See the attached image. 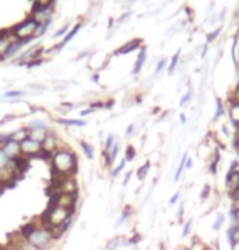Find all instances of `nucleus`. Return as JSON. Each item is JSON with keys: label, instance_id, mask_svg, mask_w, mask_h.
Returning <instances> with one entry per match:
<instances>
[{"label": "nucleus", "instance_id": "6e6552de", "mask_svg": "<svg viewBox=\"0 0 239 250\" xmlns=\"http://www.w3.org/2000/svg\"><path fill=\"white\" fill-rule=\"evenodd\" d=\"M51 18H52V7L41 8V7H36V5H34L33 13H31V20H34L39 26L49 24V23H51Z\"/></svg>", "mask_w": 239, "mask_h": 250}, {"label": "nucleus", "instance_id": "bb28decb", "mask_svg": "<svg viewBox=\"0 0 239 250\" xmlns=\"http://www.w3.org/2000/svg\"><path fill=\"white\" fill-rule=\"evenodd\" d=\"M150 167H152V164H150V161H147V163H143L140 167L137 169V172H135V176L140 179V181H143V179L147 177V174H148V171H150Z\"/></svg>", "mask_w": 239, "mask_h": 250}, {"label": "nucleus", "instance_id": "2f4dec72", "mask_svg": "<svg viewBox=\"0 0 239 250\" xmlns=\"http://www.w3.org/2000/svg\"><path fill=\"white\" fill-rule=\"evenodd\" d=\"M179 57H181V52H176L174 54V57L171 59V62H169V65H168V73L169 75H173L174 72H176V67L179 63Z\"/></svg>", "mask_w": 239, "mask_h": 250}, {"label": "nucleus", "instance_id": "680f3d73", "mask_svg": "<svg viewBox=\"0 0 239 250\" xmlns=\"http://www.w3.org/2000/svg\"><path fill=\"white\" fill-rule=\"evenodd\" d=\"M230 250H233V249H230Z\"/></svg>", "mask_w": 239, "mask_h": 250}, {"label": "nucleus", "instance_id": "864d4df0", "mask_svg": "<svg viewBox=\"0 0 239 250\" xmlns=\"http://www.w3.org/2000/svg\"><path fill=\"white\" fill-rule=\"evenodd\" d=\"M230 247H231L233 250H239V239H236V241H235V242H233V244H231V246H230Z\"/></svg>", "mask_w": 239, "mask_h": 250}, {"label": "nucleus", "instance_id": "a211bd4d", "mask_svg": "<svg viewBox=\"0 0 239 250\" xmlns=\"http://www.w3.org/2000/svg\"><path fill=\"white\" fill-rule=\"evenodd\" d=\"M132 214H133V208L130 207V205H127V207L121 211V214H119V218L116 219V224H114V228H119V226H122L124 223H127L129 219L132 218Z\"/></svg>", "mask_w": 239, "mask_h": 250}, {"label": "nucleus", "instance_id": "0eeeda50", "mask_svg": "<svg viewBox=\"0 0 239 250\" xmlns=\"http://www.w3.org/2000/svg\"><path fill=\"white\" fill-rule=\"evenodd\" d=\"M57 193H68V195H78V184L75 177H61L56 182Z\"/></svg>", "mask_w": 239, "mask_h": 250}, {"label": "nucleus", "instance_id": "f3484780", "mask_svg": "<svg viewBox=\"0 0 239 250\" xmlns=\"http://www.w3.org/2000/svg\"><path fill=\"white\" fill-rule=\"evenodd\" d=\"M57 124L64 125V127H87V121L83 119H67V117H59L56 119Z\"/></svg>", "mask_w": 239, "mask_h": 250}, {"label": "nucleus", "instance_id": "13d9d810", "mask_svg": "<svg viewBox=\"0 0 239 250\" xmlns=\"http://www.w3.org/2000/svg\"><path fill=\"white\" fill-rule=\"evenodd\" d=\"M0 187H3V186H2V182H0ZM3 188H5V187H3Z\"/></svg>", "mask_w": 239, "mask_h": 250}, {"label": "nucleus", "instance_id": "4be33fe9", "mask_svg": "<svg viewBox=\"0 0 239 250\" xmlns=\"http://www.w3.org/2000/svg\"><path fill=\"white\" fill-rule=\"evenodd\" d=\"M187 158H189V153L186 151L181 156V161H179V166H177V169H176V174H174V179L173 181L174 182H179V179H181V176H182V172L186 171V161H187Z\"/></svg>", "mask_w": 239, "mask_h": 250}, {"label": "nucleus", "instance_id": "423d86ee", "mask_svg": "<svg viewBox=\"0 0 239 250\" xmlns=\"http://www.w3.org/2000/svg\"><path fill=\"white\" fill-rule=\"evenodd\" d=\"M28 128V137L31 140H36V142L43 143V140L46 138V135L51 132V128L47 127L43 121H33L26 125Z\"/></svg>", "mask_w": 239, "mask_h": 250}, {"label": "nucleus", "instance_id": "052dcab7", "mask_svg": "<svg viewBox=\"0 0 239 250\" xmlns=\"http://www.w3.org/2000/svg\"><path fill=\"white\" fill-rule=\"evenodd\" d=\"M133 250H138V249H133Z\"/></svg>", "mask_w": 239, "mask_h": 250}, {"label": "nucleus", "instance_id": "dca6fc26", "mask_svg": "<svg viewBox=\"0 0 239 250\" xmlns=\"http://www.w3.org/2000/svg\"><path fill=\"white\" fill-rule=\"evenodd\" d=\"M220 161H221L220 149H218V148H213L212 159H210V166H208V171H210L212 176H217V172H218V166H220Z\"/></svg>", "mask_w": 239, "mask_h": 250}, {"label": "nucleus", "instance_id": "8fccbe9b", "mask_svg": "<svg viewBox=\"0 0 239 250\" xmlns=\"http://www.w3.org/2000/svg\"><path fill=\"white\" fill-rule=\"evenodd\" d=\"M236 169H239V161H238V159H233L228 171H236Z\"/></svg>", "mask_w": 239, "mask_h": 250}, {"label": "nucleus", "instance_id": "1a4fd4ad", "mask_svg": "<svg viewBox=\"0 0 239 250\" xmlns=\"http://www.w3.org/2000/svg\"><path fill=\"white\" fill-rule=\"evenodd\" d=\"M41 146H43V153L52 154L57 148H61V146H62V143H61V140H59L57 133H54L52 130H51V132H49V133L46 135V138L43 140Z\"/></svg>", "mask_w": 239, "mask_h": 250}, {"label": "nucleus", "instance_id": "f03ea898", "mask_svg": "<svg viewBox=\"0 0 239 250\" xmlns=\"http://www.w3.org/2000/svg\"><path fill=\"white\" fill-rule=\"evenodd\" d=\"M20 234L33 244L34 247L41 249V250H49L54 242L57 241V234L54 232V229L44 226L43 223H29L26 226L22 228Z\"/></svg>", "mask_w": 239, "mask_h": 250}, {"label": "nucleus", "instance_id": "7c9ffc66", "mask_svg": "<svg viewBox=\"0 0 239 250\" xmlns=\"http://www.w3.org/2000/svg\"><path fill=\"white\" fill-rule=\"evenodd\" d=\"M225 112H226V109H225V104H223L221 99H217V112H215V121H220V119L225 116Z\"/></svg>", "mask_w": 239, "mask_h": 250}, {"label": "nucleus", "instance_id": "f704fd0d", "mask_svg": "<svg viewBox=\"0 0 239 250\" xmlns=\"http://www.w3.org/2000/svg\"><path fill=\"white\" fill-rule=\"evenodd\" d=\"M140 236L138 234H135V236H132L130 239H127L126 242H122V247H132V246H137L138 242H140Z\"/></svg>", "mask_w": 239, "mask_h": 250}, {"label": "nucleus", "instance_id": "de8ad7c7", "mask_svg": "<svg viewBox=\"0 0 239 250\" xmlns=\"http://www.w3.org/2000/svg\"><path fill=\"white\" fill-rule=\"evenodd\" d=\"M221 132H223V135H225L226 138H231L230 128H228V125H226V124H223V125H221Z\"/></svg>", "mask_w": 239, "mask_h": 250}, {"label": "nucleus", "instance_id": "a878e982", "mask_svg": "<svg viewBox=\"0 0 239 250\" xmlns=\"http://www.w3.org/2000/svg\"><path fill=\"white\" fill-rule=\"evenodd\" d=\"M226 219L230 221V226H238L239 224V211L236 208H231L226 214Z\"/></svg>", "mask_w": 239, "mask_h": 250}, {"label": "nucleus", "instance_id": "79ce46f5", "mask_svg": "<svg viewBox=\"0 0 239 250\" xmlns=\"http://www.w3.org/2000/svg\"><path fill=\"white\" fill-rule=\"evenodd\" d=\"M230 103H239V84L235 88V91L230 96Z\"/></svg>", "mask_w": 239, "mask_h": 250}, {"label": "nucleus", "instance_id": "7ed1b4c3", "mask_svg": "<svg viewBox=\"0 0 239 250\" xmlns=\"http://www.w3.org/2000/svg\"><path fill=\"white\" fill-rule=\"evenodd\" d=\"M73 216H75V211H73V209L61 207V205L51 202L49 208L43 214L41 223L44 224V226H47V228L54 229V231H57V229L61 228L62 224L67 221V219H70Z\"/></svg>", "mask_w": 239, "mask_h": 250}, {"label": "nucleus", "instance_id": "c85d7f7f", "mask_svg": "<svg viewBox=\"0 0 239 250\" xmlns=\"http://www.w3.org/2000/svg\"><path fill=\"white\" fill-rule=\"evenodd\" d=\"M114 143H116V135H114V133H109V135H108V138L104 140V149H103V151H104V153H109V151H111V148L114 146Z\"/></svg>", "mask_w": 239, "mask_h": 250}, {"label": "nucleus", "instance_id": "3c124183", "mask_svg": "<svg viewBox=\"0 0 239 250\" xmlns=\"http://www.w3.org/2000/svg\"><path fill=\"white\" fill-rule=\"evenodd\" d=\"M192 166H194V163H192V158L189 156V158H187V161H186V171H189V169H192Z\"/></svg>", "mask_w": 239, "mask_h": 250}, {"label": "nucleus", "instance_id": "5fc2aeb1", "mask_svg": "<svg viewBox=\"0 0 239 250\" xmlns=\"http://www.w3.org/2000/svg\"><path fill=\"white\" fill-rule=\"evenodd\" d=\"M91 82H93V83H98V82H99V73H98V72H96V73H93Z\"/></svg>", "mask_w": 239, "mask_h": 250}, {"label": "nucleus", "instance_id": "37998d69", "mask_svg": "<svg viewBox=\"0 0 239 250\" xmlns=\"http://www.w3.org/2000/svg\"><path fill=\"white\" fill-rule=\"evenodd\" d=\"M20 96H24V91H8V93H5V98H20Z\"/></svg>", "mask_w": 239, "mask_h": 250}, {"label": "nucleus", "instance_id": "bf43d9fd", "mask_svg": "<svg viewBox=\"0 0 239 250\" xmlns=\"http://www.w3.org/2000/svg\"><path fill=\"white\" fill-rule=\"evenodd\" d=\"M0 192H2V187H0Z\"/></svg>", "mask_w": 239, "mask_h": 250}, {"label": "nucleus", "instance_id": "4c0bfd02", "mask_svg": "<svg viewBox=\"0 0 239 250\" xmlns=\"http://www.w3.org/2000/svg\"><path fill=\"white\" fill-rule=\"evenodd\" d=\"M181 197H182V193L181 192H176V193H174L173 195V197L171 198H169V207H176V205L179 203V202H181Z\"/></svg>", "mask_w": 239, "mask_h": 250}, {"label": "nucleus", "instance_id": "ea45409f", "mask_svg": "<svg viewBox=\"0 0 239 250\" xmlns=\"http://www.w3.org/2000/svg\"><path fill=\"white\" fill-rule=\"evenodd\" d=\"M135 133H137V124H130L126 130V137L132 138V135H135Z\"/></svg>", "mask_w": 239, "mask_h": 250}, {"label": "nucleus", "instance_id": "a19ab883", "mask_svg": "<svg viewBox=\"0 0 239 250\" xmlns=\"http://www.w3.org/2000/svg\"><path fill=\"white\" fill-rule=\"evenodd\" d=\"M166 63H168V61H166V59H159V62L156 63L155 73H156V75H158V73H161L163 70H164V67H166Z\"/></svg>", "mask_w": 239, "mask_h": 250}, {"label": "nucleus", "instance_id": "c03bdc74", "mask_svg": "<svg viewBox=\"0 0 239 250\" xmlns=\"http://www.w3.org/2000/svg\"><path fill=\"white\" fill-rule=\"evenodd\" d=\"M132 176H133V171H127L126 172V177H124V181H122V187H127L129 186V182H130Z\"/></svg>", "mask_w": 239, "mask_h": 250}, {"label": "nucleus", "instance_id": "393cba45", "mask_svg": "<svg viewBox=\"0 0 239 250\" xmlns=\"http://www.w3.org/2000/svg\"><path fill=\"white\" fill-rule=\"evenodd\" d=\"M126 166H127V161H126V159H121V163H117L116 166L112 167L111 177H112V179H117V177H119V174H122V172H124V169H126Z\"/></svg>", "mask_w": 239, "mask_h": 250}, {"label": "nucleus", "instance_id": "4d7b16f0", "mask_svg": "<svg viewBox=\"0 0 239 250\" xmlns=\"http://www.w3.org/2000/svg\"><path fill=\"white\" fill-rule=\"evenodd\" d=\"M235 151H236V153H238V154H239V145H238V148H236V149H235Z\"/></svg>", "mask_w": 239, "mask_h": 250}, {"label": "nucleus", "instance_id": "c9c22d12", "mask_svg": "<svg viewBox=\"0 0 239 250\" xmlns=\"http://www.w3.org/2000/svg\"><path fill=\"white\" fill-rule=\"evenodd\" d=\"M54 2H56V0H34V5L41 8H49V7H52Z\"/></svg>", "mask_w": 239, "mask_h": 250}, {"label": "nucleus", "instance_id": "4468645a", "mask_svg": "<svg viewBox=\"0 0 239 250\" xmlns=\"http://www.w3.org/2000/svg\"><path fill=\"white\" fill-rule=\"evenodd\" d=\"M12 250H41V249L34 247L31 242L26 241V239L18 232V241H12Z\"/></svg>", "mask_w": 239, "mask_h": 250}, {"label": "nucleus", "instance_id": "cd10ccee", "mask_svg": "<svg viewBox=\"0 0 239 250\" xmlns=\"http://www.w3.org/2000/svg\"><path fill=\"white\" fill-rule=\"evenodd\" d=\"M192 224H194V218H189L187 221L182 224V231H181V237H182V239H187L189 236H191V232H192Z\"/></svg>", "mask_w": 239, "mask_h": 250}, {"label": "nucleus", "instance_id": "09e8293b", "mask_svg": "<svg viewBox=\"0 0 239 250\" xmlns=\"http://www.w3.org/2000/svg\"><path fill=\"white\" fill-rule=\"evenodd\" d=\"M94 111L91 107H88V109H83V111H80V117H87V116H89V114H93Z\"/></svg>", "mask_w": 239, "mask_h": 250}, {"label": "nucleus", "instance_id": "f8f14e48", "mask_svg": "<svg viewBox=\"0 0 239 250\" xmlns=\"http://www.w3.org/2000/svg\"><path fill=\"white\" fill-rule=\"evenodd\" d=\"M142 47V41L140 39H130L129 42H126L124 46H121L114 52V56H126V54H130L132 51H137V49Z\"/></svg>", "mask_w": 239, "mask_h": 250}, {"label": "nucleus", "instance_id": "a18cd8bd", "mask_svg": "<svg viewBox=\"0 0 239 250\" xmlns=\"http://www.w3.org/2000/svg\"><path fill=\"white\" fill-rule=\"evenodd\" d=\"M220 33H221V28H217L215 31L208 34V42H210V41H215V39H217V36H218V34H220Z\"/></svg>", "mask_w": 239, "mask_h": 250}, {"label": "nucleus", "instance_id": "39448f33", "mask_svg": "<svg viewBox=\"0 0 239 250\" xmlns=\"http://www.w3.org/2000/svg\"><path fill=\"white\" fill-rule=\"evenodd\" d=\"M20 153H22L23 158L26 159H33V158H39L43 153V146L41 143L36 142V140H31V138H26L20 143Z\"/></svg>", "mask_w": 239, "mask_h": 250}, {"label": "nucleus", "instance_id": "49530a36", "mask_svg": "<svg viewBox=\"0 0 239 250\" xmlns=\"http://www.w3.org/2000/svg\"><path fill=\"white\" fill-rule=\"evenodd\" d=\"M68 28H70V24H65V26L61 28L56 34H54V38H61V36H64V34H65V31H67Z\"/></svg>", "mask_w": 239, "mask_h": 250}, {"label": "nucleus", "instance_id": "20e7f679", "mask_svg": "<svg viewBox=\"0 0 239 250\" xmlns=\"http://www.w3.org/2000/svg\"><path fill=\"white\" fill-rule=\"evenodd\" d=\"M38 28H39V24L34 21V20L28 18V20H24V21H22L20 24H17V26L12 29V33H13V36H15L17 41L29 42L31 39L36 38Z\"/></svg>", "mask_w": 239, "mask_h": 250}, {"label": "nucleus", "instance_id": "b1692460", "mask_svg": "<svg viewBox=\"0 0 239 250\" xmlns=\"http://www.w3.org/2000/svg\"><path fill=\"white\" fill-rule=\"evenodd\" d=\"M225 221H226V214L225 213H217V216H215V221H213L212 224V229L213 231H220L221 228H225Z\"/></svg>", "mask_w": 239, "mask_h": 250}, {"label": "nucleus", "instance_id": "412c9836", "mask_svg": "<svg viewBox=\"0 0 239 250\" xmlns=\"http://www.w3.org/2000/svg\"><path fill=\"white\" fill-rule=\"evenodd\" d=\"M119 153H121V143L116 142L114 143V146L111 148V151L108 153V156H109V163H108V167H112L114 166V163L117 161V156H119Z\"/></svg>", "mask_w": 239, "mask_h": 250}, {"label": "nucleus", "instance_id": "e433bc0d", "mask_svg": "<svg viewBox=\"0 0 239 250\" xmlns=\"http://www.w3.org/2000/svg\"><path fill=\"white\" fill-rule=\"evenodd\" d=\"M117 247H122V239H112L111 242L108 244V250H117Z\"/></svg>", "mask_w": 239, "mask_h": 250}, {"label": "nucleus", "instance_id": "58836bf2", "mask_svg": "<svg viewBox=\"0 0 239 250\" xmlns=\"http://www.w3.org/2000/svg\"><path fill=\"white\" fill-rule=\"evenodd\" d=\"M184 208H186V202L181 200V202H179V208H177V219L179 221H182L184 219Z\"/></svg>", "mask_w": 239, "mask_h": 250}, {"label": "nucleus", "instance_id": "c756f323", "mask_svg": "<svg viewBox=\"0 0 239 250\" xmlns=\"http://www.w3.org/2000/svg\"><path fill=\"white\" fill-rule=\"evenodd\" d=\"M135 158H137V149L133 148V145H129L126 148V156H124V159H126L127 163H132Z\"/></svg>", "mask_w": 239, "mask_h": 250}, {"label": "nucleus", "instance_id": "72a5a7b5", "mask_svg": "<svg viewBox=\"0 0 239 250\" xmlns=\"http://www.w3.org/2000/svg\"><path fill=\"white\" fill-rule=\"evenodd\" d=\"M210 195H212V187H210V184H205L202 188V192H200V200L202 202H207L208 198H210Z\"/></svg>", "mask_w": 239, "mask_h": 250}, {"label": "nucleus", "instance_id": "6ab92c4d", "mask_svg": "<svg viewBox=\"0 0 239 250\" xmlns=\"http://www.w3.org/2000/svg\"><path fill=\"white\" fill-rule=\"evenodd\" d=\"M80 148H82L85 158H87L88 161H93V159H94V146H93V143L87 142V140H80Z\"/></svg>", "mask_w": 239, "mask_h": 250}, {"label": "nucleus", "instance_id": "5701e85b", "mask_svg": "<svg viewBox=\"0 0 239 250\" xmlns=\"http://www.w3.org/2000/svg\"><path fill=\"white\" fill-rule=\"evenodd\" d=\"M26 138H28V128H26V125H24V127L17 128L15 132H12V140H15L17 143H22L23 140H26Z\"/></svg>", "mask_w": 239, "mask_h": 250}, {"label": "nucleus", "instance_id": "6e6d98bb", "mask_svg": "<svg viewBox=\"0 0 239 250\" xmlns=\"http://www.w3.org/2000/svg\"><path fill=\"white\" fill-rule=\"evenodd\" d=\"M179 121H181V124H186L187 122V117L184 116V114H181V116H179Z\"/></svg>", "mask_w": 239, "mask_h": 250}, {"label": "nucleus", "instance_id": "f257e3e1", "mask_svg": "<svg viewBox=\"0 0 239 250\" xmlns=\"http://www.w3.org/2000/svg\"><path fill=\"white\" fill-rule=\"evenodd\" d=\"M51 167L52 174L56 179L61 177H75L78 171V158L72 148L62 146L57 148L56 151L51 154Z\"/></svg>", "mask_w": 239, "mask_h": 250}, {"label": "nucleus", "instance_id": "ddd939ff", "mask_svg": "<svg viewBox=\"0 0 239 250\" xmlns=\"http://www.w3.org/2000/svg\"><path fill=\"white\" fill-rule=\"evenodd\" d=\"M228 117H230V124L233 125V128L238 132L239 130V103H230Z\"/></svg>", "mask_w": 239, "mask_h": 250}, {"label": "nucleus", "instance_id": "aec40b11", "mask_svg": "<svg viewBox=\"0 0 239 250\" xmlns=\"http://www.w3.org/2000/svg\"><path fill=\"white\" fill-rule=\"evenodd\" d=\"M225 237H226V241L230 246L236 241V239H239V224L238 226H228L226 231H225Z\"/></svg>", "mask_w": 239, "mask_h": 250}, {"label": "nucleus", "instance_id": "2eb2a0df", "mask_svg": "<svg viewBox=\"0 0 239 250\" xmlns=\"http://www.w3.org/2000/svg\"><path fill=\"white\" fill-rule=\"evenodd\" d=\"M138 57H137V61H135V65H133V68H132V75H138L140 73V70L143 68V65H145L147 62V49L145 47H140L138 49Z\"/></svg>", "mask_w": 239, "mask_h": 250}, {"label": "nucleus", "instance_id": "9b49d317", "mask_svg": "<svg viewBox=\"0 0 239 250\" xmlns=\"http://www.w3.org/2000/svg\"><path fill=\"white\" fill-rule=\"evenodd\" d=\"M2 151L7 154L12 161H15L17 158L22 156V153H20V143H17L15 140H8V142H5L2 145Z\"/></svg>", "mask_w": 239, "mask_h": 250}, {"label": "nucleus", "instance_id": "473e14b6", "mask_svg": "<svg viewBox=\"0 0 239 250\" xmlns=\"http://www.w3.org/2000/svg\"><path fill=\"white\" fill-rule=\"evenodd\" d=\"M192 94H194V91H192V88L189 86L187 88V91L182 94V98H181V101H179V106L181 107H184V106H187L189 103H191V99H192Z\"/></svg>", "mask_w": 239, "mask_h": 250}, {"label": "nucleus", "instance_id": "9d476101", "mask_svg": "<svg viewBox=\"0 0 239 250\" xmlns=\"http://www.w3.org/2000/svg\"><path fill=\"white\" fill-rule=\"evenodd\" d=\"M15 41H17V39H15L12 31L0 33V61H5V57H7L10 47H12V44Z\"/></svg>", "mask_w": 239, "mask_h": 250}, {"label": "nucleus", "instance_id": "603ef678", "mask_svg": "<svg viewBox=\"0 0 239 250\" xmlns=\"http://www.w3.org/2000/svg\"><path fill=\"white\" fill-rule=\"evenodd\" d=\"M62 107L64 109H68V111H70V109H73L75 106H73V104H70V103H62Z\"/></svg>", "mask_w": 239, "mask_h": 250}]
</instances>
